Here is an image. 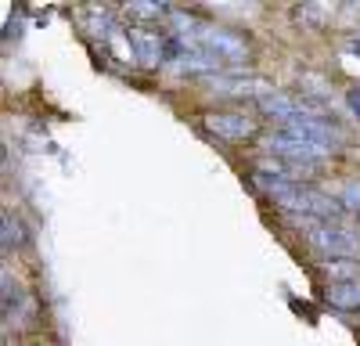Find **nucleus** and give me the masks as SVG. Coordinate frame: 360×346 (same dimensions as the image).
<instances>
[{"mask_svg":"<svg viewBox=\"0 0 360 346\" xmlns=\"http://www.w3.org/2000/svg\"><path fill=\"white\" fill-rule=\"evenodd\" d=\"M256 184L278 202L285 213H295V217H314V220H332L339 213V202L332 195H324L303 181H278L270 173L256 169Z\"/></svg>","mask_w":360,"mask_h":346,"instance_id":"nucleus-1","label":"nucleus"},{"mask_svg":"<svg viewBox=\"0 0 360 346\" xmlns=\"http://www.w3.org/2000/svg\"><path fill=\"white\" fill-rule=\"evenodd\" d=\"M295 224L321 256H328V260H356L360 256V238L349 227H342L335 220H314V217H295Z\"/></svg>","mask_w":360,"mask_h":346,"instance_id":"nucleus-2","label":"nucleus"},{"mask_svg":"<svg viewBox=\"0 0 360 346\" xmlns=\"http://www.w3.org/2000/svg\"><path fill=\"white\" fill-rule=\"evenodd\" d=\"M263 148L270 159H285V162H295V166H317L324 155H332L328 148H321V144L314 141H303V137H295L288 130H278V134H270L263 141Z\"/></svg>","mask_w":360,"mask_h":346,"instance_id":"nucleus-3","label":"nucleus"},{"mask_svg":"<svg viewBox=\"0 0 360 346\" xmlns=\"http://www.w3.org/2000/svg\"><path fill=\"white\" fill-rule=\"evenodd\" d=\"M202 120H205V130L209 134H217L224 141H245L256 130V123L249 120L245 112H205Z\"/></svg>","mask_w":360,"mask_h":346,"instance_id":"nucleus-4","label":"nucleus"},{"mask_svg":"<svg viewBox=\"0 0 360 346\" xmlns=\"http://www.w3.org/2000/svg\"><path fill=\"white\" fill-rule=\"evenodd\" d=\"M209 86L213 94H234V98H266L274 94V86L259 76H209Z\"/></svg>","mask_w":360,"mask_h":346,"instance_id":"nucleus-5","label":"nucleus"},{"mask_svg":"<svg viewBox=\"0 0 360 346\" xmlns=\"http://www.w3.org/2000/svg\"><path fill=\"white\" fill-rule=\"evenodd\" d=\"M127 40H130V51H134V58L141 65H159V62H166V33H152V29H130L127 33Z\"/></svg>","mask_w":360,"mask_h":346,"instance_id":"nucleus-6","label":"nucleus"},{"mask_svg":"<svg viewBox=\"0 0 360 346\" xmlns=\"http://www.w3.org/2000/svg\"><path fill=\"white\" fill-rule=\"evenodd\" d=\"M259 108H263L266 115H274V120H281V123L295 120V115L317 112V108H314V101H307V98H295V94H285V91H274V94L259 98Z\"/></svg>","mask_w":360,"mask_h":346,"instance_id":"nucleus-7","label":"nucleus"},{"mask_svg":"<svg viewBox=\"0 0 360 346\" xmlns=\"http://www.w3.org/2000/svg\"><path fill=\"white\" fill-rule=\"evenodd\" d=\"M220 62H224V58L209 54V51H202V47H188V51H184V58L176 62V69H180V72H205V76H220Z\"/></svg>","mask_w":360,"mask_h":346,"instance_id":"nucleus-8","label":"nucleus"},{"mask_svg":"<svg viewBox=\"0 0 360 346\" xmlns=\"http://www.w3.org/2000/svg\"><path fill=\"white\" fill-rule=\"evenodd\" d=\"M328 303L339 310H360V281H332L328 285Z\"/></svg>","mask_w":360,"mask_h":346,"instance_id":"nucleus-9","label":"nucleus"},{"mask_svg":"<svg viewBox=\"0 0 360 346\" xmlns=\"http://www.w3.org/2000/svg\"><path fill=\"white\" fill-rule=\"evenodd\" d=\"M324 271L335 274V281H356V264L353 260H328Z\"/></svg>","mask_w":360,"mask_h":346,"instance_id":"nucleus-10","label":"nucleus"},{"mask_svg":"<svg viewBox=\"0 0 360 346\" xmlns=\"http://www.w3.org/2000/svg\"><path fill=\"white\" fill-rule=\"evenodd\" d=\"M90 33L108 40V37L115 33V18H112L108 11H94V15H90Z\"/></svg>","mask_w":360,"mask_h":346,"instance_id":"nucleus-11","label":"nucleus"},{"mask_svg":"<svg viewBox=\"0 0 360 346\" xmlns=\"http://www.w3.org/2000/svg\"><path fill=\"white\" fill-rule=\"evenodd\" d=\"M127 15L130 18H162V15H169L162 4H148V0H141V4H130L127 8Z\"/></svg>","mask_w":360,"mask_h":346,"instance_id":"nucleus-12","label":"nucleus"},{"mask_svg":"<svg viewBox=\"0 0 360 346\" xmlns=\"http://www.w3.org/2000/svg\"><path fill=\"white\" fill-rule=\"evenodd\" d=\"M339 202L360 213V181H346V184L339 188Z\"/></svg>","mask_w":360,"mask_h":346,"instance_id":"nucleus-13","label":"nucleus"},{"mask_svg":"<svg viewBox=\"0 0 360 346\" xmlns=\"http://www.w3.org/2000/svg\"><path fill=\"white\" fill-rule=\"evenodd\" d=\"M18 242H22V227L11 220V213H4V249H11Z\"/></svg>","mask_w":360,"mask_h":346,"instance_id":"nucleus-14","label":"nucleus"},{"mask_svg":"<svg viewBox=\"0 0 360 346\" xmlns=\"http://www.w3.org/2000/svg\"><path fill=\"white\" fill-rule=\"evenodd\" d=\"M346 105H349V112L360 120V86H349V91H346Z\"/></svg>","mask_w":360,"mask_h":346,"instance_id":"nucleus-15","label":"nucleus"},{"mask_svg":"<svg viewBox=\"0 0 360 346\" xmlns=\"http://www.w3.org/2000/svg\"><path fill=\"white\" fill-rule=\"evenodd\" d=\"M353 47H356V51H360V33H356V37H353Z\"/></svg>","mask_w":360,"mask_h":346,"instance_id":"nucleus-16","label":"nucleus"}]
</instances>
